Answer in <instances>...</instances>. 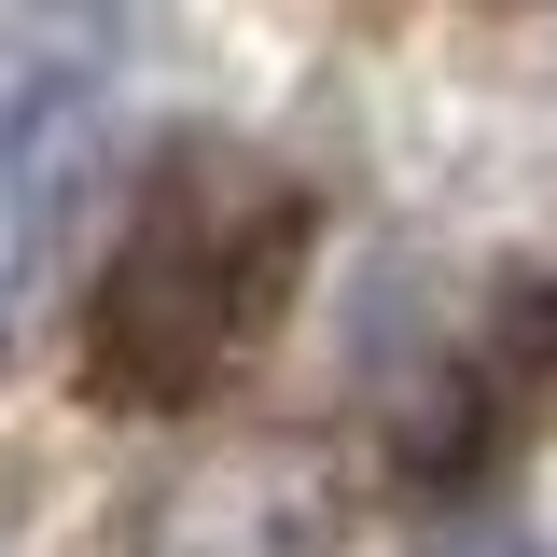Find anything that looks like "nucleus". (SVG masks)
Segmentation results:
<instances>
[{"mask_svg": "<svg viewBox=\"0 0 557 557\" xmlns=\"http://www.w3.org/2000/svg\"><path fill=\"white\" fill-rule=\"evenodd\" d=\"M307 237H321V209L293 168H265L251 139H168L139 168L112 265H98V307H84V391L126 418L209 405L278 335Z\"/></svg>", "mask_w": 557, "mask_h": 557, "instance_id": "obj_1", "label": "nucleus"}, {"mask_svg": "<svg viewBox=\"0 0 557 557\" xmlns=\"http://www.w3.org/2000/svg\"><path fill=\"white\" fill-rule=\"evenodd\" d=\"M84 182H98V70H70V57L14 70L0 84V335H14L42 251L70 237Z\"/></svg>", "mask_w": 557, "mask_h": 557, "instance_id": "obj_2", "label": "nucleus"}, {"mask_svg": "<svg viewBox=\"0 0 557 557\" xmlns=\"http://www.w3.org/2000/svg\"><path fill=\"white\" fill-rule=\"evenodd\" d=\"M557 405V278H516L487 307V335L446 362V405L418 432V474L432 487H474L502 446H530V418Z\"/></svg>", "mask_w": 557, "mask_h": 557, "instance_id": "obj_3", "label": "nucleus"}, {"mask_svg": "<svg viewBox=\"0 0 557 557\" xmlns=\"http://www.w3.org/2000/svg\"><path fill=\"white\" fill-rule=\"evenodd\" d=\"M432 557H544V544H530L516 516H474V530H446V544H432Z\"/></svg>", "mask_w": 557, "mask_h": 557, "instance_id": "obj_4", "label": "nucleus"}]
</instances>
